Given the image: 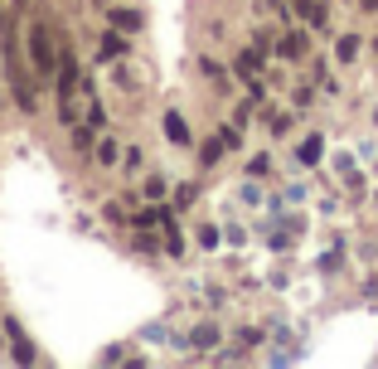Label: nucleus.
Wrapping results in <instances>:
<instances>
[{
  "label": "nucleus",
  "mask_w": 378,
  "mask_h": 369,
  "mask_svg": "<svg viewBox=\"0 0 378 369\" xmlns=\"http://www.w3.org/2000/svg\"><path fill=\"white\" fill-rule=\"evenodd\" d=\"M0 34H5V78H10V92L20 102V112H34V83H29V73H24L20 54H15V29L5 24Z\"/></svg>",
  "instance_id": "nucleus-1"
},
{
  "label": "nucleus",
  "mask_w": 378,
  "mask_h": 369,
  "mask_svg": "<svg viewBox=\"0 0 378 369\" xmlns=\"http://www.w3.org/2000/svg\"><path fill=\"white\" fill-rule=\"evenodd\" d=\"M24 39H29V64H34V78H44V83H49V78L59 73V49H54V39H49V24H44V20H34Z\"/></svg>",
  "instance_id": "nucleus-2"
},
{
  "label": "nucleus",
  "mask_w": 378,
  "mask_h": 369,
  "mask_svg": "<svg viewBox=\"0 0 378 369\" xmlns=\"http://www.w3.org/2000/svg\"><path fill=\"white\" fill-rule=\"evenodd\" d=\"M5 340H10V350H15V360H20V365H34V360H39V355H34V340L24 335V326H20L15 316L5 321Z\"/></svg>",
  "instance_id": "nucleus-3"
},
{
  "label": "nucleus",
  "mask_w": 378,
  "mask_h": 369,
  "mask_svg": "<svg viewBox=\"0 0 378 369\" xmlns=\"http://www.w3.org/2000/svg\"><path fill=\"white\" fill-rule=\"evenodd\" d=\"M165 136H170L175 146H189V126H185L180 112H165Z\"/></svg>",
  "instance_id": "nucleus-4"
},
{
  "label": "nucleus",
  "mask_w": 378,
  "mask_h": 369,
  "mask_svg": "<svg viewBox=\"0 0 378 369\" xmlns=\"http://www.w3.org/2000/svg\"><path fill=\"white\" fill-rule=\"evenodd\" d=\"M243 78H257V68H262V49H248V54H238V64H233Z\"/></svg>",
  "instance_id": "nucleus-5"
},
{
  "label": "nucleus",
  "mask_w": 378,
  "mask_h": 369,
  "mask_svg": "<svg viewBox=\"0 0 378 369\" xmlns=\"http://www.w3.org/2000/svg\"><path fill=\"white\" fill-rule=\"evenodd\" d=\"M112 24H116V29H141L146 20H141L136 10H126V5H116V10H112Z\"/></svg>",
  "instance_id": "nucleus-6"
},
{
  "label": "nucleus",
  "mask_w": 378,
  "mask_h": 369,
  "mask_svg": "<svg viewBox=\"0 0 378 369\" xmlns=\"http://www.w3.org/2000/svg\"><path fill=\"white\" fill-rule=\"evenodd\" d=\"M73 146H78L83 156L97 146V126H93V122H88V126H73Z\"/></svg>",
  "instance_id": "nucleus-7"
},
{
  "label": "nucleus",
  "mask_w": 378,
  "mask_h": 369,
  "mask_svg": "<svg viewBox=\"0 0 378 369\" xmlns=\"http://www.w3.org/2000/svg\"><path fill=\"white\" fill-rule=\"evenodd\" d=\"M305 54V34H286L282 39V59H301Z\"/></svg>",
  "instance_id": "nucleus-8"
},
{
  "label": "nucleus",
  "mask_w": 378,
  "mask_h": 369,
  "mask_svg": "<svg viewBox=\"0 0 378 369\" xmlns=\"http://www.w3.org/2000/svg\"><path fill=\"white\" fill-rule=\"evenodd\" d=\"M223 151H228V146H223V136H218V141H204L199 161H204V166H218V156H223Z\"/></svg>",
  "instance_id": "nucleus-9"
},
{
  "label": "nucleus",
  "mask_w": 378,
  "mask_h": 369,
  "mask_svg": "<svg viewBox=\"0 0 378 369\" xmlns=\"http://www.w3.org/2000/svg\"><path fill=\"white\" fill-rule=\"evenodd\" d=\"M102 54H107V59H121V54H126V39H121V34H107V39H102Z\"/></svg>",
  "instance_id": "nucleus-10"
},
{
  "label": "nucleus",
  "mask_w": 378,
  "mask_h": 369,
  "mask_svg": "<svg viewBox=\"0 0 378 369\" xmlns=\"http://www.w3.org/2000/svg\"><path fill=\"white\" fill-rule=\"evenodd\" d=\"M320 151H325V146H320V136H305V146H301V161H305V166H315V161H320Z\"/></svg>",
  "instance_id": "nucleus-11"
},
{
  "label": "nucleus",
  "mask_w": 378,
  "mask_h": 369,
  "mask_svg": "<svg viewBox=\"0 0 378 369\" xmlns=\"http://www.w3.org/2000/svg\"><path fill=\"white\" fill-rule=\"evenodd\" d=\"M213 340H218V331H213V326H204V331H194V345H199V350H209Z\"/></svg>",
  "instance_id": "nucleus-12"
},
{
  "label": "nucleus",
  "mask_w": 378,
  "mask_h": 369,
  "mask_svg": "<svg viewBox=\"0 0 378 369\" xmlns=\"http://www.w3.org/2000/svg\"><path fill=\"white\" fill-rule=\"evenodd\" d=\"M354 54H359V39L345 34V39H340V59H354Z\"/></svg>",
  "instance_id": "nucleus-13"
},
{
  "label": "nucleus",
  "mask_w": 378,
  "mask_h": 369,
  "mask_svg": "<svg viewBox=\"0 0 378 369\" xmlns=\"http://www.w3.org/2000/svg\"><path fill=\"white\" fill-rule=\"evenodd\" d=\"M112 161H116V146L102 141V146H97V166H112Z\"/></svg>",
  "instance_id": "nucleus-14"
},
{
  "label": "nucleus",
  "mask_w": 378,
  "mask_h": 369,
  "mask_svg": "<svg viewBox=\"0 0 378 369\" xmlns=\"http://www.w3.org/2000/svg\"><path fill=\"white\" fill-rule=\"evenodd\" d=\"M10 5H15V10H29V0H10Z\"/></svg>",
  "instance_id": "nucleus-15"
},
{
  "label": "nucleus",
  "mask_w": 378,
  "mask_h": 369,
  "mask_svg": "<svg viewBox=\"0 0 378 369\" xmlns=\"http://www.w3.org/2000/svg\"><path fill=\"white\" fill-rule=\"evenodd\" d=\"M359 5H364V10H378V0H359Z\"/></svg>",
  "instance_id": "nucleus-16"
},
{
  "label": "nucleus",
  "mask_w": 378,
  "mask_h": 369,
  "mask_svg": "<svg viewBox=\"0 0 378 369\" xmlns=\"http://www.w3.org/2000/svg\"><path fill=\"white\" fill-rule=\"evenodd\" d=\"M0 29H5V5H0Z\"/></svg>",
  "instance_id": "nucleus-17"
}]
</instances>
